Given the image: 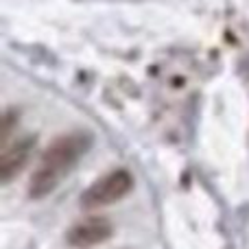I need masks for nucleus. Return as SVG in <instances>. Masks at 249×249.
<instances>
[{"label": "nucleus", "mask_w": 249, "mask_h": 249, "mask_svg": "<svg viewBox=\"0 0 249 249\" xmlns=\"http://www.w3.org/2000/svg\"><path fill=\"white\" fill-rule=\"evenodd\" d=\"M114 228L105 216H88V219L74 223L66 234V243L74 249H90L107 238H112Z\"/></svg>", "instance_id": "3"}, {"label": "nucleus", "mask_w": 249, "mask_h": 249, "mask_svg": "<svg viewBox=\"0 0 249 249\" xmlns=\"http://www.w3.org/2000/svg\"><path fill=\"white\" fill-rule=\"evenodd\" d=\"M90 144L92 136L83 131L64 133L55 142H51L29 179V197L44 199L46 195H51L64 181V177L72 171L74 164L81 160V155L90 149Z\"/></svg>", "instance_id": "1"}, {"label": "nucleus", "mask_w": 249, "mask_h": 249, "mask_svg": "<svg viewBox=\"0 0 249 249\" xmlns=\"http://www.w3.org/2000/svg\"><path fill=\"white\" fill-rule=\"evenodd\" d=\"M35 142H37L35 136H24L2 149V155H0V181L2 184H9L24 168L35 149Z\"/></svg>", "instance_id": "4"}, {"label": "nucleus", "mask_w": 249, "mask_h": 249, "mask_svg": "<svg viewBox=\"0 0 249 249\" xmlns=\"http://www.w3.org/2000/svg\"><path fill=\"white\" fill-rule=\"evenodd\" d=\"M133 188V177L127 168H116V171L103 175L101 179H96L88 190H83L81 203L83 210H96L103 206H112V203L121 201L123 197H127Z\"/></svg>", "instance_id": "2"}]
</instances>
